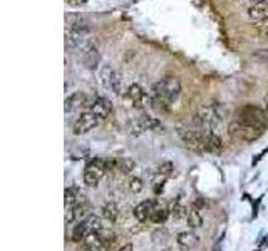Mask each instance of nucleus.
<instances>
[{
    "mask_svg": "<svg viewBox=\"0 0 268 251\" xmlns=\"http://www.w3.org/2000/svg\"><path fill=\"white\" fill-rule=\"evenodd\" d=\"M89 233H91V231H89V228H87L86 221L76 223V224H74V230H72L71 238H72L74 243H82V241H84V238L89 235Z\"/></svg>",
    "mask_w": 268,
    "mask_h": 251,
    "instance_id": "aec40b11",
    "label": "nucleus"
},
{
    "mask_svg": "<svg viewBox=\"0 0 268 251\" xmlns=\"http://www.w3.org/2000/svg\"><path fill=\"white\" fill-rule=\"evenodd\" d=\"M107 171L106 166V159L103 157H92V159L87 161V164L84 167V184L89 188H96L101 183V179L104 178Z\"/></svg>",
    "mask_w": 268,
    "mask_h": 251,
    "instance_id": "20e7f679",
    "label": "nucleus"
},
{
    "mask_svg": "<svg viewBox=\"0 0 268 251\" xmlns=\"http://www.w3.org/2000/svg\"><path fill=\"white\" fill-rule=\"evenodd\" d=\"M178 136L181 138V141L191 149H205L203 146V139H201V131L200 127H178Z\"/></svg>",
    "mask_w": 268,
    "mask_h": 251,
    "instance_id": "0eeeda50",
    "label": "nucleus"
},
{
    "mask_svg": "<svg viewBox=\"0 0 268 251\" xmlns=\"http://www.w3.org/2000/svg\"><path fill=\"white\" fill-rule=\"evenodd\" d=\"M258 251H262V250H258Z\"/></svg>",
    "mask_w": 268,
    "mask_h": 251,
    "instance_id": "e433bc0d",
    "label": "nucleus"
},
{
    "mask_svg": "<svg viewBox=\"0 0 268 251\" xmlns=\"http://www.w3.org/2000/svg\"><path fill=\"white\" fill-rule=\"evenodd\" d=\"M82 196V195H81ZM81 196L77 195V189L74 188H67L64 193V202H65V208H71V206H76L77 201L81 200Z\"/></svg>",
    "mask_w": 268,
    "mask_h": 251,
    "instance_id": "4be33fe9",
    "label": "nucleus"
},
{
    "mask_svg": "<svg viewBox=\"0 0 268 251\" xmlns=\"http://www.w3.org/2000/svg\"><path fill=\"white\" fill-rule=\"evenodd\" d=\"M236 121L243 122L247 126L258 127V129H267V116L260 107H255V105L248 104L243 105L238 112H236Z\"/></svg>",
    "mask_w": 268,
    "mask_h": 251,
    "instance_id": "7ed1b4c3",
    "label": "nucleus"
},
{
    "mask_svg": "<svg viewBox=\"0 0 268 251\" xmlns=\"http://www.w3.org/2000/svg\"><path fill=\"white\" fill-rule=\"evenodd\" d=\"M262 32H263V35H265V37H268V24H265L262 27Z\"/></svg>",
    "mask_w": 268,
    "mask_h": 251,
    "instance_id": "473e14b6",
    "label": "nucleus"
},
{
    "mask_svg": "<svg viewBox=\"0 0 268 251\" xmlns=\"http://www.w3.org/2000/svg\"><path fill=\"white\" fill-rule=\"evenodd\" d=\"M171 214H173L174 218H181V216H184V214H188V211H186V208L179 202V200L174 202L173 204V208H171V211H169Z\"/></svg>",
    "mask_w": 268,
    "mask_h": 251,
    "instance_id": "a878e982",
    "label": "nucleus"
},
{
    "mask_svg": "<svg viewBox=\"0 0 268 251\" xmlns=\"http://www.w3.org/2000/svg\"><path fill=\"white\" fill-rule=\"evenodd\" d=\"M77 49H79V54L82 57V62H84L87 69H91V70L98 69V65L101 62V54L94 44L91 41H87L82 44V46H79Z\"/></svg>",
    "mask_w": 268,
    "mask_h": 251,
    "instance_id": "6e6552de",
    "label": "nucleus"
},
{
    "mask_svg": "<svg viewBox=\"0 0 268 251\" xmlns=\"http://www.w3.org/2000/svg\"><path fill=\"white\" fill-rule=\"evenodd\" d=\"M127 188H129L131 193H134V195H139V193L144 189V184H143V179L138 178V176H134V178H129V181H127Z\"/></svg>",
    "mask_w": 268,
    "mask_h": 251,
    "instance_id": "5701e85b",
    "label": "nucleus"
},
{
    "mask_svg": "<svg viewBox=\"0 0 268 251\" xmlns=\"http://www.w3.org/2000/svg\"><path fill=\"white\" fill-rule=\"evenodd\" d=\"M267 154H268V148H265V149H263V151H262L260 154H257V156L253 157V161H252V166H257L258 162H260V161L263 159V156H267Z\"/></svg>",
    "mask_w": 268,
    "mask_h": 251,
    "instance_id": "c85d7f7f",
    "label": "nucleus"
},
{
    "mask_svg": "<svg viewBox=\"0 0 268 251\" xmlns=\"http://www.w3.org/2000/svg\"><path fill=\"white\" fill-rule=\"evenodd\" d=\"M186 221H188V226H190L191 230H196V228L203 226V214H201L200 201L195 202V204H193L191 208H190V211H188Z\"/></svg>",
    "mask_w": 268,
    "mask_h": 251,
    "instance_id": "2eb2a0df",
    "label": "nucleus"
},
{
    "mask_svg": "<svg viewBox=\"0 0 268 251\" xmlns=\"http://www.w3.org/2000/svg\"><path fill=\"white\" fill-rule=\"evenodd\" d=\"M179 96H181V82L176 76H166L153 86L155 102L161 104L162 107L176 102Z\"/></svg>",
    "mask_w": 268,
    "mask_h": 251,
    "instance_id": "f257e3e1",
    "label": "nucleus"
},
{
    "mask_svg": "<svg viewBox=\"0 0 268 251\" xmlns=\"http://www.w3.org/2000/svg\"><path fill=\"white\" fill-rule=\"evenodd\" d=\"M101 82L106 89L112 91L114 94H121L122 91V84H121V77L117 76V72L114 70L111 65H104L101 69Z\"/></svg>",
    "mask_w": 268,
    "mask_h": 251,
    "instance_id": "9d476101",
    "label": "nucleus"
},
{
    "mask_svg": "<svg viewBox=\"0 0 268 251\" xmlns=\"http://www.w3.org/2000/svg\"><path fill=\"white\" fill-rule=\"evenodd\" d=\"M126 99L129 100V104L136 109H143L148 102V96L144 89L139 84H131L126 91Z\"/></svg>",
    "mask_w": 268,
    "mask_h": 251,
    "instance_id": "9b49d317",
    "label": "nucleus"
},
{
    "mask_svg": "<svg viewBox=\"0 0 268 251\" xmlns=\"http://www.w3.org/2000/svg\"><path fill=\"white\" fill-rule=\"evenodd\" d=\"M84 251H109V246H104V248H99V250H84Z\"/></svg>",
    "mask_w": 268,
    "mask_h": 251,
    "instance_id": "72a5a7b5",
    "label": "nucleus"
},
{
    "mask_svg": "<svg viewBox=\"0 0 268 251\" xmlns=\"http://www.w3.org/2000/svg\"><path fill=\"white\" fill-rule=\"evenodd\" d=\"M134 169V162L129 159V157H121L119 159V171L122 173H129V171Z\"/></svg>",
    "mask_w": 268,
    "mask_h": 251,
    "instance_id": "bb28decb",
    "label": "nucleus"
},
{
    "mask_svg": "<svg viewBox=\"0 0 268 251\" xmlns=\"http://www.w3.org/2000/svg\"><path fill=\"white\" fill-rule=\"evenodd\" d=\"M160 126H161V122L158 121V119L151 117V116H143L141 119H138V121L131 126V134L139 136V134L146 133V131L156 129V127H160Z\"/></svg>",
    "mask_w": 268,
    "mask_h": 251,
    "instance_id": "f8f14e48",
    "label": "nucleus"
},
{
    "mask_svg": "<svg viewBox=\"0 0 268 251\" xmlns=\"http://www.w3.org/2000/svg\"><path fill=\"white\" fill-rule=\"evenodd\" d=\"M173 171H174V166L171 164L169 161H166V162H162V164L160 166V169H158V173H161V174H164L166 178H169Z\"/></svg>",
    "mask_w": 268,
    "mask_h": 251,
    "instance_id": "cd10ccee",
    "label": "nucleus"
},
{
    "mask_svg": "<svg viewBox=\"0 0 268 251\" xmlns=\"http://www.w3.org/2000/svg\"><path fill=\"white\" fill-rule=\"evenodd\" d=\"M248 17L252 20H257V22L268 20V0L267 2L253 3V5L248 8Z\"/></svg>",
    "mask_w": 268,
    "mask_h": 251,
    "instance_id": "dca6fc26",
    "label": "nucleus"
},
{
    "mask_svg": "<svg viewBox=\"0 0 268 251\" xmlns=\"http://www.w3.org/2000/svg\"><path fill=\"white\" fill-rule=\"evenodd\" d=\"M263 246H268V235L263 236V240H262V243H260V250L263 248Z\"/></svg>",
    "mask_w": 268,
    "mask_h": 251,
    "instance_id": "2f4dec72",
    "label": "nucleus"
},
{
    "mask_svg": "<svg viewBox=\"0 0 268 251\" xmlns=\"http://www.w3.org/2000/svg\"><path fill=\"white\" fill-rule=\"evenodd\" d=\"M101 216H103V219H106L107 223H116L117 219H119V208H117L116 202L109 201L106 202V204L101 208Z\"/></svg>",
    "mask_w": 268,
    "mask_h": 251,
    "instance_id": "6ab92c4d",
    "label": "nucleus"
},
{
    "mask_svg": "<svg viewBox=\"0 0 268 251\" xmlns=\"http://www.w3.org/2000/svg\"><path fill=\"white\" fill-rule=\"evenodd\" d=\"M119 251H134V246L131 245V243H126L124 246H121Z\"/></svg>",
    "mask_w": 268,
    "mask_h": 251,
    "instance_id": "7c9ffc66",
    "label": "nucleus"
},
{
    "mask_svg": "<svg viewBox=\"0 0 268 251\" xmlns=\"http://www.w3.org/2000/svg\"><path fill=\"white\" fill-rule=\"evenodd\" d=\"M169 216V209H166L164 206H161V204H158L156 206V209L153 211V216H151V221L153 223H156V224H162L168 219Z\"/></svg>",
    "mask_w": 268,
    "mask_h": 251,
    "instance_id": "412c9836",
    "label": "nucleus"
},
{
    "mask_svg": "<svg viewBox=\"0 0 268 251\" xmlns=\"http://www.w3.org/2000/svg\"><path fill=\"white\" fill-rule=\"evenodd\" d=\"M156 206H158V202H156V201H153V200L141 201V202H139V204L134 208V211H133L134 218L138 219L139 223L148 221V219H151V216H153V211L156 209Z\"/></svg>",
    "mask_w": 268,
    "mask_h": 251,
    "instance_id": "ddd939ff",
    "label": "nucleus"
},
{
    "mask_svg": "<svg viewBox=\"0 0 268 251\" xmlns=\"http://www.w3.org/2000/svg\"><path fill=\"white\" fill-rule=\"evenodd\" d=\"M86 224H87V228H89V231L103 230V221H101V218L96 216V214H91V216L86 219Z\"/></svg>",
    "mask_w": 268,
    "mask_h": 251,
    "instance_id": "393cba45",
    "label": "nucleus"
},
{
    "mask_svg": "<svg viewBox=\"0 0 268 251\" xmlns=\"http://www.w3.org/2000/svg\"><path fill=\"white\" fill-rule=\"evenodd\" d=\"M253 3H258V2H267V0H252Z\"/></svg>",
    "mask_w": 268,
    "mask_h": 251,
    "instance_id": "c9c22d12",
    "label": "nucleus"
},
{
    "mask_svg": "<svg viewBox=\"0 0 268 251\" xmlns=\"http://www.w3.org/2000/svg\"><path fill=\"white\" fill-rule=\"evenodd\" d=\"M176 245L183 251H191L193 248H196L200 245V236L195 231H181L176 236Z\"/></svg>",
    "mask_w": 268,
    "mask_h": 251,
    "instance_id": "4468645a",
    "label": "nucleus"
},
{
    "mask_svg": "<svg viewBox=\"0 0 268 251\" xmlns=\"http://www.w3.org/2000/svg\"><path fill=\"white\" fill-rule=\"evenodd\" d=\"M196 127L201 129H212L219 133V127L223 124V114L218 109V105H205L198 111V116L195 117Z\"/></svg>",
    "mask_w": 268,
    "mask_h": 251,
    "instance_id": "f03ea898",
    "label": "nucleus"
},
{
    "mask_svg": "<svg viewBox=\"0 0 268 251\" xmlns=\"http://www.w3.org/2000/svg\"><path fill=\"white\" fill-rule=\"evenodd\" d=\"M86 102L87 100L84 92H74V94H71L65 99V112H72L77 107H82V105L86 107Z\"/></svg>",
    "mask_w": 268,
    "mask_h": 251,
    "instance_id": "f3484780",
    "label": "nucleus"
},
{
    "mask_svg": "<svg viewBox=\"0 0 268 251\" xmlns=\"http://www.w3.org/2000/svg\"><path fill=\"white\" fill-rule=\"evenodd\" d=\"M265 105H267V107H268V92H267V94H265Z\"/></svg>",
    "mask_w": 268,
    "mask_h": 251,
    "instance_id": "f704fd0d",
    "label": "nucleus"
},
{
    "mask_svg": "<svg viewBox=\"0 0 268 251\" xmlns=\"http://www.w3.org/2000/svg\"><path fill=\"white\" fill-rule=\"evenodd\" d=\"M82 246H84V250H99L107 245L98 231H91L89 235L84 238V241H82Z\"/></svg>",
    "mask_w": 268,
    "mask_h": 251,
    "instance_id": "a211bd4d",
    "label": "nucleus"
},
{
    "mask_svg": "<svg viewBox=\"0 0 268 251\" xmlns=\"http://www.w3.org/2000/svg\"><path fill=\"white\" fill-rule=\"evenodd\" d=\"M101 122V119L92 114L91 111H84L79 116L72 124V133L76 136H82V134H87L91 133L94 127H98V124Z\"/></svg>",
    "mask_w": 268,
    "mask_h": 251,
    "instance_id": "423d86ee",
    "label": "nucleus"
},
{
    "mask_svg": "<svg viewBox=\"0 0 268 251\" xmlns=\"http://www.w3.org/2000/svg\"><path fill=\"white\" fill-rule=\"evenodd\" d=\"M86 111H91L103 121V119H107L111 116L112 102L107 98H104V96H98V98H94L92 102H86Z\"/></svg>",
    "mask_w": 268,
    "mask_h": 251,
    "instance_id": "1a4fd4ad",
    "label": "nucleus"
},
{
    "mask_svg": "<svg viewBox=\"0 0 268 251\" xmlns=\"http://www.w3.org/2000/svg\"><path fill=\"white\" fill-rule=\"evenodd\" d=\"M228 134L233 136L235 139L238 141H245V143H253L257 141L260 136L263 134V129H258V127H252V126H247L240 121H231L228 124Z\"/></svg>",
    "mask_w": 268,
    "mask_h": 251,
    "instance_id": "39448f33",
    "label": "nucleus"
},
{
    "mask_svg": "<svg viewBox=\"0 0 268 251\" xmlns=\"http://www.w3.org/2000/svg\"><path fill=\"white\" fill-rule=\"evenodd\" d=\"M262 198H263V196L258 198L257 202H255V204H253V214H252L253 218H257V216H258V206H260V202H262Z\"/></svg>",
    "mask_w": 268,
    "mask_h": 251,
    "instance_id": "c756f323",
    "label": "nucleus"
},
{
    "mask_svg": "<svg viewBox=\"0 0 268 251\" xmlns=\"http://www.w3.org/2000/svg\"><path fill=\"white\" fill-rule=\"evenodd\" d=\"M166 179H168V178H166L164 174H161V173L156 174V178L153 179V191H155V195H161V193H162Z\"/></svg>",
    "mask_w": 268,
    "mask_h": 251,
    "instance_id": "b1692460",
    "label": "nucleus"
}]
</instances>
